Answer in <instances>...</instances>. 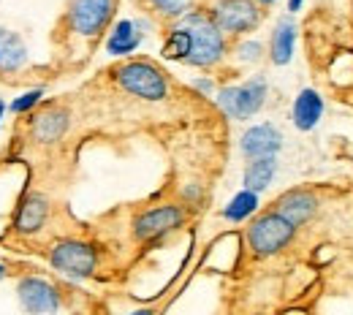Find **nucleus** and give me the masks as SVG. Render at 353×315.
Masks as SVG:
<instances>
[{"mask_svg":"<svg viewBox=\"0 0 353 315\" xmlns=\"http://www.w3.org/2000/svg\"><path fill=\"white\" fill-rule=\"evenodd\" d=\"M294 44H296V28H294V22H291V19L277 22V28H274V33H272V46H269L272 63H274V65L291 63V57H294Z\"/></svg>","mask_w":353,"mask_h":315,"instance_id":"obj_16","label":"nucleus"},{"mask_svg":"<svg viewBox=\"0 0 353 315\" xmlns=\"http://www.w3.org/2000/svg\"><path fill=\"white\" fill-rule=\"evenodd\" d=\"M182 223H185V212L174 204H163V207L141 212L133 221V236L139 242H152V239H161V236L172 234Z\"/></svg>","mask_w":353,"mask_h":315,"instance_id":"obj_7","label":"nucleus"},{"mask_svg":"<svg viewBox=\"0 0 353 315\" xmlns=\"http://www.w3.org/2000/svg\"><path fill=\"white\" fill-rule=\"evenodd\" d=\"M280 144H283V136H280V131L274 125H269V123L248 128L242 134V141H239L242 152L250 161H256V158H274V152L280 150Z\"/></svg>","mask_w":353,"mask_h":315,"instance_id":"obj_11","label":"nucleus"},{"mask_svg":"<svg viewBox=\"0 0 353 315\" xmlns=\"http://www.w3.org/2000/svg\"><path fill=\"white\" fill-rule=\"evenodd\" d=\"M114 79L120 82L123 90H128L131 95H139L144 101H161L169 92L166 74L150 60H128V63H123L114 71Z\"/></svg>","mask_w":353,"mask_h":315,"instance_id":"obj_2","label":"nucleus"},{"mask_svg":"<svg viewBox=\"0 0 353 315\" xmlns=\"http://www.w3.org/2000/svg\"><path fill=\"white\" fill-rule=\"evenodd\" d=\"M28 60V49L25 41L14 33V30H6L0 28V74H14L25 65Z\"/></svg>","mask_w":353,"mask_h":315,"instance_id":"obj_15","label":"nucleus"},{"mask_svg":"<svg viewBox=\"0 0 353 315\" xmlns=\"http://www.w3.org/2000/svg\"><path fill=\"white\" fill-rule=\"evenodd\" d=\"M3 274H6V267H3V264H0V280H3Z\"/></svg>","mask_w":353,"mask_h":315,"instance_id":"obj_28","label":"nucleus"},{"mask_svg":"<svg viewBox=\"0 0 353 315\" xmlns=\"http://www.w3.org/2000/svg\"><path fill=\"white\" fill-rule=\"evenodd\" d=\"M274 212L280 215V218H285L288 223L294 225V228H299V225H305L318 212V199L310 193V190H288V193H283L277 201H274Z\"/></svg>","mask_w":353,"mask_h":315,"instance_id":"obj_10","label":"nucleus"},{"mask_svg":"<svg viewBox=\"0 0 353 315\" xmlns=\"http://www.w3.org/2000/svg\"><path fill=\"white\" fill-rule=\"evenodd\" d=\"M264 101H266V82L261 77L259 79H250V82H245L239 88H225L218 95L221 109L228 117H234V120L253 117L256 112H261Z\"/></svg>","mask_w":353,"mask_h":315,"instance_id":"obj_5","label":"nucleus"},{"mask_svg":"<svg viewBox=\"0 0 353 315\" xmlns=\"http://www.w3.org/2000/svg\"><path fill=\"white\" fill-rule=\"evenodd\" d=\"M65 128H68V112H63V109H46V112H41L33 120L30 134H33L36 141H41V144H54V141L63 139Z\"/></svg>","mask_w":353,"mask_h":315,"instance_id":"obj_12","label":"nucleus"},{"mask_svg":"<svg viewBox=\"0 0 353 315\" xmlns=\"http://www.w3.org/2000/svg\"><path fill=\"white\" fill-rule=\"evenodd\" d=\"M139 41H141V33H139L136 22L120 19L117 28L112 30L109 41H106V52H109V54H131L133 49L139 46Z\"/></svg>","mask_w":353,"mask_h":315,"instance_id":"obj_17","label":"nucleus"},{"mask_svg":"<svg viewBox=\"0 0 353 315\" xmlns=\"http://www.w3.org/2000/svg\"><path fill=\"white\" fill-rule=\"evenodd\" d=\"M323 114V98L315 90H302L294 101V125L299 131H312L321 123Z\"/></svg>","mask_w":353,"mask_h":315,"instance_id":"obj_14","label":"nucleus"},{"mask_svg":"<svg viewBox=\"0 0 353 315\" xmlns=\"http://www.w3.org/2000/svg\"><path fill=\"white\" fill-rule=\"evenodd\" d=\"M210 17L223 33H250L261 22L256 0H215Z\"/></svg>","mask_w":353,"mask_h":315,"instance_id":"obj_6","label":"nucleus"},{"mask_svg":"<svg viewBox=\"0 0 353 315\" xmlns=\"http://www.w3.org/2000/svg\"><path fill=\"white\" fill-rule=\"evenodd\" d=\"M3 112H6V103L0 101V120H3Z\"/></svg>","mask_w":353,"mask_h":315,"instance_id":"obj_27","label":"nucleus"},{"mask_svg":"<svg viewBox=\"0 0 353 315\" xmlns=\"http://www.w3.org/2000/svg\"><path fill=\"white\" fill-rule=\"evenodd\" d=\"M19 302L30 315H54L60 307V294L41 277H22L17 285Z\"/></svg>","mask_w":353,"mask_h":315,"instance_id":"obj_9","label":"nucleus"},{"mask_svg":"<svg viewBox=\"0 0 353 315\" xmlns=\"http://www.w3.org/2000/svg\"><path fill=\"white\" fill-rule=\"evenodd\" d=\"M39 98H41V90L25 92V95H19V98L11 103V112H17V114H22V112H30V109L39 103Z\"/></svg>","mask_w":353,"mask_h":315,"instance_id":"obj_22","label":"nucleus"},{"mask_svg":"<svg viewBox=\"0 0 353 315\" xmlns=\"http://www.w3.org/2000/svg\"><path fill=\"white\" fill-rule=\"evenodd\" d=\"M49 261L54 270H60L68 277H90L95 272V264H98V253L95 247L88 245V242H79V239H63L52 247L49 253Z\"/></svg>","mask_w":353,"mask_h":315,"instance_id":"obj_4","label":"nucleus"},{"mask_svg":"<svg viewBox=\"0 0 353 315\" xmlns=\"http://www.w3.org/2000/svg\"><path fill=\"white\" fill-rule=\"evenodd\" d=\"M256 207H259V193L242 190V193H236V196L228 201V207L223 210V218H225V221H234V223H239V221L250 218V215L256 212Z\"/></svg>","mask_w":353,"mask_h":315,"instance_id":"obj_19","label":"nucleus"},{"mask_svg":"<svg viewBox=\"0 0 353 315\" xmlns=\"http://www.w3.org/2000/svg\"><path fill=\"white\" fill-rule=\"evenodd\" d=\"M131 315H152V310H139V313H131Z\"/></svg>","mask_w":353,"mask_h":315,"instance_id":"obj_26","label":"nucleus"},{"mask_svg":"<svg viewBox=\"0 0 353 315\" xmlns=\"http://www.w3.org/2000/svg\"><path fill=\"white\" fill-rule=\"evenodd\" d=\"M259 3H274V0H259Z\"/></svg>","mask_w":353,"mask_h":315,"instance_id":"obj_29","label":"nucleus"},{"mask_svg":"<svg viewBox=\"0 0 353 315\" xmlns=\"http://www.w3.org/2000/svg\"><path fill=\"white\" fill-rule=\"evenodd\" d=\"M305 0H288V11H299Z\"/></svg>","mask_w":353,"mask_h":315,"instance_id":"obj_24","label":"nucleus"},{"mask_svg":"<svg viewBox=\"0 0 353 315\" xmlns=\"http://www.w3.org/2000/svg\"><path fill=\"white\" fill-rule=\"evenodd\" d=\"M46 215H49V201H46L41 193H30V196L19 204L14 228H17L19 234H36V231L44 225Z\"/></svg>","mask_w":353,"mask_h":315,"instance_id":"obj_13","label":"nucleus"},{"mask_svg":"<svg viewBox=\"0 0 353 315\" xmlns=\"http://www.w3.org/2000/svg\"><path fill=\"white\" fill-rule=\"evenodd\" d=\"M182 28L190 30V54H188V65H196V68H210L215 63H221V57L225 54V39H223V30L215 25V19L204 11H190L182 17L179 22Z\"/></svg>","mask_w":353,"mask_h":315,"instance_id":"obj_1","label":"nucleus"},{"mask_svg":"<svg viewBox=\"0 0 353 315\" xmlns=\"http://www.w3.org/2000/svg\"><path fill=\"white\" fill-rule=\"evenodd\" d=\"M114 14V0H74L68 19L71 28L82 36H98Z\"/></svg>","mask_w":353,"mask_h":315,"instance_id":"obj_8","label":"nucleus"},{"mask_svg":"<svg viewBox=\"0 0 353 315\" xmlns=\"http://www.w3.org/2000/svg\"><path fill=\"white\" fill-rule=\"evenodd\" d=\"M196 88H199V90H212V85H210V82H196Z\"/></svg>","mask_w":353,"mask_h":315,"instance_id":"obj_25","label":"nucleus"},{"mask_svg":"<svg viewBox=\"0 0 353 315\" xmlns=\"http://www.w3.org/2000/svg\"><path fill=\"white\" fill-rule=\"evenodd\" d=\"M190 46H193V39H190V30L188 28H174L163 44V57L166 60H188L190 54Z\"/></svg>","mask_w":353,"mask_h":315,"instance_id":"obj_20","label":"nucleus"},{"mask_svg":"<svg viewBox=\"0 0 353 315\" xmlns=\"http://www.w3.org/2000/svg\"><path fill=\"white\" fill-rule=\"evenodd\" d=\"M150 6L158 11V14H163V17H172V19H182L185 14H190V6H193V0H150Z\"/></svg>","mask_w":353,"mask_h":315,"instance_id":"obj_21","label":"nucleus"},{"mask_svg":"<svg viewBox=\"0 0 353 315\" xmlns=\"http://www.w3.org/2000/svg\"><path fill=\"white\" fill-rule=\"evenodd\" d=\"M294 234H296V228L285 218H280L277 212H264L248 228V245H250L253 256L269 258V256H277L294 239Z\"/></svg>","mask_w":353,"mask_h":315,"instance_id":"obj_3","label":"nucleus"},{"mask_svg":"<svg viewBox=\"0 0 353 315\" xmlns=\"http://www.w3.org/2000/svg\"><path fill=\"white\" fill-rule=\"evenodd\" d=\"M259 54H261V44L259 41H248V44L239 46V57L242 60H259Z\"/></svg>","mask_w":353,"mask_h":315,"instance_id":"obj_23","label":"nucleus"},{"mask_svg":"<svg viewBox=\"0 0 353 315\" xmlns=\"http://www.w3.org/2000/svg\"><path fill=\"white\" fill-rule=\"evenodd\" d=\"M274 172H277V161L274 158H256V161H250L248 169H245V190L261 193L264 187H269Z\"/></svg>","mask_w":353,"mask_h":315,"instance_id":"obj_18","label":"nucleus"}]
</instances>
